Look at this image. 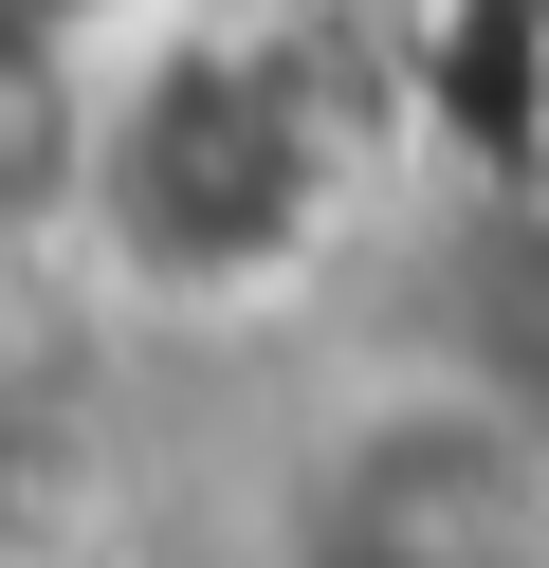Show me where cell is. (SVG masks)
Instances as JSON below:
<instances>
[{"mask_svg":"<svg viewBox=\"0 0 549 568\" xmlns=\"http://www.w3.org/2000/svg\"><path fill=\"white\" fill-rule=\"evenodd\" d=\"M293 568H549V422L458 367L329 404L293 458Z\"/></svg>","mask_w":549,"mask_h":568,"instance_id":"1","label":"cell"}]
</instances>
